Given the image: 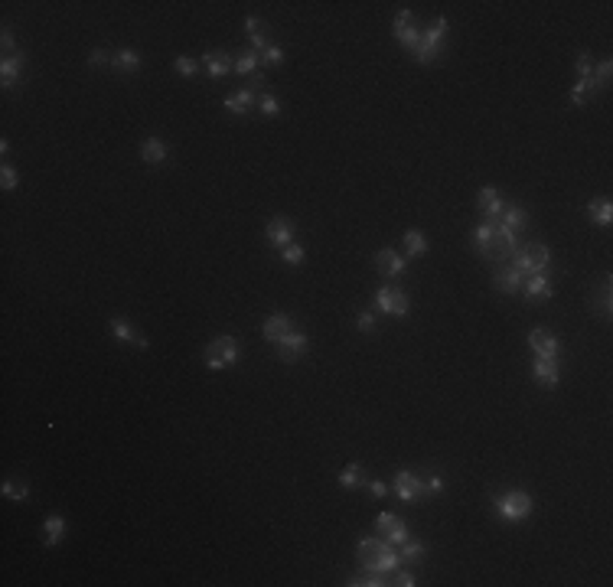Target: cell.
Wrapping results in <instances>:
<instances>
[{
    "label": "cell",
    "instance_id": "1",
    "mask_svg": "<svg viewBox=\"0 0 613 587\" xmlns=\"http://www.w3.org/2000/svg\"><path fill=\"white\" fill-rule=\"evenodd\" d=\"M356 555H359V564H362V568H369V571L391 574V571H398V568H401L398 549H395L391 541H385L382 535H378V539H359V545H356Z\"/></svg>",
    "mask_w": 613,
    "mask_h": 587
},
{
    "label": "cell",
    "instance_id": "2",
    "mask_svg": "<svg viewBox=\"0 0 613 587\" xmlns=\"http://www.w3.org/2000/svg\"><path fill=\"white\" fill-rule=\"evenodd\" d=\"M509 264L519 271L522 278L542 274V271H548V264H552V248L545 245V241H522L519 251L512 255V261Z\"/></svg>",
    "mask_w": 613,
    "mask_h": 587
},
{
    "label": "cell",
    "instance_id": "3",
    "mask_svg": "<svg viewBox=\"0 0 613 587\" xmlns=\"http://www.w3.org/2000/svg\"><path fill=\"white\" fill-rule=\"evenodd\" d=\"M490 502H493V509H496V516L503 519V522H525V519L532 516V509H535V502H532V496L525 493V489L496 493Z\"/></svg>",
    "mask_w": 613,
    "mask_h": 587
},
{
    "label": "cell",
    "instance_id": "4",
    "mask_svg": "<svg viewBox=\"0 0 613 587\" xmlns=\"http://www.w3.org/2000/svg\"><path fill=\"white\" fill-rule=\"evenodd\" d=\"M444 36H447V16H437L434 24L421 33V43L411 49V56L421 62V66L437 62L441 59V53H444Z\"/></svg>",
    "mask_w": 613,
    "mask_h": 587
},
{
    "label": "cell",
    "instance_id": "5",
    "mask_svg": "<svg viewBox=\"0 0 613 587\" xmlns=\"http://www.w3.org/2000/svg\"><path fill=\"white\" fill-rule=\"evenodd\" d=\"M242 355V346H238L235 336H215L212 343L206 346V369L219 372V369H232Z\"/></svg>",
    "mask_w": 613,
    "mask_h": 587
},
{
    "label": "cell",
    "instance_id": "6",
    "mask_svg": "<svg viewBox=\"0 0 613 587\" xmlns=\"http://www.w3.org/2000/svg\"><path fill=\"white\" fill-rule=\"evenodd\" d=\"M376 310L378 313H385V317H408V310H411V301H408L405 287L398 284H382L376 291Z\"/></svg>",
    "mask_w": 613,
    "mask_h": 587
},
{
    "label": "cell",
    "instance_id": "7",
    "mask_svg": "<svg viewBox=\"0 0 613 587\" xmlns=\"http://www.w3.org/2000/svg\"><path fill=\"white\" fill-rule=\"evenodd\" d=\"M395 493H398V499L408 502V506H414V502H424V499H428L424 477H421V473L405 470V467H401V470L395 473Z\"/></svg>",
    "mask_w": 613,
    "mask_h": 587
},
{
    "label": "cell",
    "instance_id": "8",
    "mask_svg": "<svg viewBox=\"0 0 613 587\" xmlns=\"http://www.w3.org/2000/svg\"><path fill=\"white\" fill-rule=\"evenodd\" d=\"M306 353H310V336H306V333L291 330L287 336H281V340L274 343V355L281 363H297V359H304Z\"/></svg>",
    "mask_w": 613,
    "mask_h": 587
},
{
    "label": "cell",
    "instance_id": "9",
    "mask_svg": "<svg viewBox=\"0 0 613 587\" xmlns=\"http://www.w3.org/2000/svg\"><path fill=\"white\" fill-rule=\"evenodd\" d=\"M587 310L594 313V317H600V320H610L613 317V278H610V274H604V278H600L597 291H590Z\"/></svg>",
    "mask_w": 613,
    "mask_h": 587
},
{
    "label": "cell",
    "instance_id": "10",
    "mask_svg": "<svg viewBox=\"0 0 613 587\" xmlns=\"http://www.w3.org/2000/svg\"><path fill=\"white\" fill-rule=\"evenodd\" d=\"M522 297L529 303H548L555 297V284H552V274L542 271V274H532V278L522 281Z\"/></svg>",
    "mask_w": 613,
    "mask_h": 587
},
{
    "label": "cell",
    "instance_id": "11",
    "mask_svg": "<svg viewBox=\"0 0 613 587\" xmlns=\"http://www.w3.org/2000/svg\"><path fill=\"white\" fill-rule=\"evenodd\" d=\"M108 330H111V336H115L118 343H130V346L140 349V353H144V349H150V340H147L140 330H134L128 317H111V320H108Z\"/></svg>",
    "mask_w": 613,
    "mask_h": 587
},
{
    "label": "cell",
    "instance_id": "12",
    "mask_svg": "<svg viewBox=\"0 0 613 587\" xmlns=\"http://www.w3.org/2000/svg\"><path fill=\"white\" fill-rule=\"evenodd\" d=\"M529 346H532V353H535V359H558L561 355V340L555 333L542 330V326H535V330L529 333Z\"/></svg>",
    "mask_w": 613,
    "mask_h": 587
},
{
    "label": "cell",
    "instance_id": "13",
    "mask_svg": "<svg viewBox=\"0 0 613 587\" xmlns=\"http://www.w3.org/2000/svg\"><path fill=\"white\" fill-rule=\"evenodd\" d=\"M264 235H268L271 248H277V251H284V248L294 241V235H297V229H294L291 219H284V216H274L268 219V225H264Z\"/></svg>",
    "mask_w": 613,
    "mask_h": 587
},
{
    "label": "cell",
    "instance_id": "14",
    "mask_svg": "<svg viewBox=\"0 0 613 587\" xmlns=\"http://www.w3.org/2000/svg\"><path fill=\"white\" fill-rule=\"evenodd\" d=\"M405 268H408V261L395 251V248H382V251H376V271L382 274V278L398 281V278H405Z\"/></svg>",
    "mask_w": 613,
    "mask_h": 587
},
{
    "label": "cell",
    "instance_id": "15",
    "mask_svg": "<svg viewBox=\"0 0 613 587\" xmlns=\"http://www.w3.org/2000/svg\"><path fill=\"white\" fill-rule=\"evenodd\" d=\"M522 281H525V278H522V274L509 261L493 268V287H496L499 294H519L522 291Z\"/></svg>",
    "mask_w": 613,
    "mask_h": 587
},
{
    "label": "cell",
    "instance_id": "16",
    "mask_svg": "<svg viewBox=\"0 0 613 587\" xmlns=\"http://www.w3.org/2000/svg\"><path fill=\"white\" fill-rule=\"evenodd\" d=\"M24 69H26V56L24 53L4 56V62H0V82H4V88H16V85H20Z\"/></svg>",
    "mask_w": 613,
    "mask_h": 587
},
{
    "label": "cell",
    "instance_id": "17",
    "mask_svg": "<svg viewBox=\"0 0 613 587\" xmlns=\"http://www.w3.org/2000/svg\"><path fill=\"white\" fill-rule=\"evenodd\" d=\"M532 379H535V385H542V388H558V382H561L558 359H535V363H532Z\"/></svg>",
    "mask_w": 613,
    "mask_h": 587
},
{
    "label": "cell",
    "instance_id": "18",
    "mask_svg": "<svg viewBox=\"0 0 613 587\" xmlns=\"http://www.w3.org/2000/svg\"><path fill=\"white\" fill-rule=\"evenodd\" d=\"M66 529H69L66 516H62V512H53V516L43 519V535H39V539H43V545H46V549H56V545L66 539Z\"/></svg>",
    "mask_w": 613,
    "mask_h": 587
},
{
    "label": "cell",
    "instance_id": "19",
    "mask_svg": "<svg viewBox=\"0 0 613 587\" xmlns=\"http://www.w3.org/2000/svg\"><path fill=\"white\" fill-rule=\"evenodd\" d=\"M476 209H480L486 219H499V216H503V209H506V202L499 199L496 186H483V189H480V196H476Z\"/></svg>",
    "mask_w": 613,
    "mask_h": 587
},
{
    "label": "cell",
    "instance_id": "20",
    "mask_svg": "<svg viewBox=\"0 0 613 587\" xmlns=\"http://www.w3.org/2000/svg\"><path fill=\"white\" fill-rule=\"evenodd\" d=\"M291 330H294V320L287 317L284 310H281V313H271V317L261 323V333H264V340H268V343H277L281 336H287Z\"/></svg>",
    "mask_w": 613,
    "mask_h": 587
},
{
    "label": "cell",
    "instance_id": "21",
    "mask_svg": "<svg viewBox=\"0 0 613 587\" xmlns=\"http://www.w3.org/2000/svg\"><path fill=\"white\" fill-rule=\"evenodd\" d=\"M202 66H206L209 78H222V76H229V72L235 69V59H232L229 53H219V49H212V53L202 56Z\"/></svg>",
    "mask_w": 613,
    "mask_h": 587
},
{
    "label": "cell",
    "instance_id": "22",
    "mask_svg": "<svg viewBox=\"0 0 613 587\" xmlns=\"http://www.w3.org/2000/svg\"><path fill=\"white\" fill-rule=\"evenodd\" d=\"M170 157V147L163 144L160 137H147L144 144H140V160L150 163V167H160V163H167Z\"/></svg>",
    "mask_w": 613,
    "mask_h": 587
},
{
    "label": "cell",
    "instance_id": "23",
    "mask_svg": "<svg viewBox=\"0 0 613 587\" xmlns=\"http://www.w3.org/2000/svg\"><path fill=\"white\" fill-rule=\"evenodd\" d=\"M222 105H225V111H229V115L242 118V115H248V111H254V92L245 85V88H238L235 95H229Z\"/></svg>",
    "mask_w": 613,
    "mask_h": 587
},
{
    "label": "cell",
    "instance_id": "24",
    "mask_svg": "<svg viewBox=\"0 0 613 587\" xmlns=\"http://www.w3.org/2000/svg\"><path fill=\"white\" fill-rule=\"evenodd\" d=\"M499 222L506 225L509 232H515V235H522L525 229H529V212H525V206H506L503 209V216H499Z\"/></svg>",
    "mask_w": 613,
    "mask_h": 587
},
{
    "label": "cell",
    "instance_id": "25",
    "mask_svg": "<svg viewBox=\"0 0 613 587\" xmlns=\"http://www.w3.org/2000/svg\"><path fill=\"white\" fill-rule=\"evenodd\" d=\"M140 53L138 49H118L115 56H111V69H118L121 76H130V72H138L140 69Z\"/></svg>",
    "mask_w": 613,
    "mask_h": 587
},
{
    "label": "cell",
    "instance_id": "26",
    "mask_svg": "<svg viewBox=\"0 0 613 587\" xmlns=\"http://www.w3.org/2000/svg\"><path fill=\"white\" fill-rule=\"evenodd\" d=\"M473 248H476V255L490 258V248H493V219H483V222L473 229Z\"/></svg>",
    "mask_w": 613,
    "mask_h": 587
},
{
    "label": "cell",
    "instance_id": "27",
    "mask_svg": "<svg viewBox=\"0 0 613 587\" xmlns=\"http://www.w3.org/2000/svg\"><path fill=\"white\" fill-rule=\"evenodd\" d=\"M587 219L594 225H610L613 222V202L610 199H590L587 202Z\"/></svg>",
    "mask_w": 613,
    "mask_h": 587
},
{
    "label": "cell",
    "instance_id": "28",
    "mask_svg": "<svg viewBox=\"0 0 613 587\" xmlns=\"http://www.w3.org/2000/svg\"><path fill=\"white\" fill-rule=\"evenodd\" d=\"M238 76H254V72H261V53H254V49H245V53L235 56V69Z\"/></svg>",
    "mask_w": 613,
    "mask_h": 587
},
{
    "label": "cell",
    "instance_id": "29",
    "mask_svg": "<svg viewBox=\"0 0 613 587\" xmlns=\"http://www.w3.org/2000/svg\"><path fill=\"white\" fill-rule=\"evenodd\" d=\"M339 487L343 489H356V487H362V483H366V467L362 464H349V467H343V470H339Z\"/></svg>",
    "mask_w": 613,
    "mask_h": 587
},
{
    "label": "cell",
    "instance_id": "30",
    "mask_svg": "<svg viewBox=\"0 0 613 587\" xmlns=\"http://www.w3.org/2000/svg\"><path fill=\"white\" fill-rule=\"evenodd\" d=\"M405 251L411 258L428 255V235H424L421 229H408V232H405Z\"/></svg>",
    "mask_w": 613,
    "mask_h": 587
},
{
    "label": "cell",
    "instance_id": "31",
    "mask_svg": "<svg viewBox=\"0 0 613 587\" xmlns=\"http://www.w3.org/2000/svg\"><path fill=\"white\" fill-rule=\"evenodd\" d=\"M349 587H385L388 581H385L382 571H369V568H362L359 574H353V578L346 581Z\"/></svg>",
    "mask_w": 613,
    "mask_h": 587
},
{
    "label": "cell",
    "instance_id": "32",
    "mask_svg": "<svg viewBox=\"0 0 613 587\" xmlns=\"http://www.w3.org/2000/svg\"><path fill=\"white\" fill-rule=\"evenodd\" d=\"M0 496H4V499H14V502H24L26 496H30V483H26V479H20V483H16V479H4Z\"/></svg>",
    "mask_w": 613,
    "mask_h": 587
},
{
    "label": "cell",
    "instance_id": "33",
    "mask_svg": "<svg viewBox=\"0 0 613 587\" xmlns=\"http://www.w3.org/2000/svg\"><path fill=\"white\" fill-rule=\"evenodd\" d=\"M391 33H395V39H398V43L408 49V53H411V49L421 43V30H418L414 24H408V26H391Z\"/></svg>",
    "mask_w": 613,
    "mask_h": 587
},
{
    "label": "cell",
    "instance_id": "34",
    "mask_svg": "<svg viewBox=\"0 0 613 587\" xmlns=\"http://www.w3.org/2000/svg\"><path fill=\"white\" fill-rule=\"evenodd\" d=\"M424 551H428V545H424V541H418V539H408V541H401V545H398L401 564H405V561H421Z\"/></svg>",
    "mask_w": 613,
    "mask_h": 587
},
{
    "label": "cell",
    "instance_id": "35",
    "mask_svg": "<svg viewBox=\"0 0 613 587\" xmlns=\"http://www.w3.org/2000/svg\"><path fill=\"white\" fill-rule=\"evenodd\" d=\"M173 69H177L183 78H192L196 72L202 69V62H200V59H192V56H177V59H173Z\"/></svg>",
    "mask_w": 613,
    "mask_h": 587
},
{
    "label": "cell",
    "instance_id": "36",
    "mask_svg": "<svg viewBox=\"0 0 613 587\" xmlns=\"http://www.w3.org/2000/svg\"><path fill=\"white\" fill-rule=\"evenodd\" d=\"M610 76H613V62L610 59H600L597 66H594V72H590V78H594V85L597 88L610 85Z\"/></svg>",
    "mask_w": 613,
    "mask_h": 587
},
{
    "label": "cell",
    "instance_id": "37",
    "mask_svg": "<svg viewBox=\"0 0 613 587\" xmlns=\"http://www.w3.org/2000/svg\"><path fill=\"white\" fill-rule=\"evenodd\" d=\"M258 111H261L264 118H277V115H281V101H277L271 92H261V98H258Z\"/></svg>",
    "mask_w": 613,
    "mask_h": 587
},
{
    "label": "cell",
    "instance_id": "38",
    "mask_svg": "<svg viewBox=\"0 0 613 587\" xmlns=\"http://www.w3.org/2000/svg\"><path fill=\"white\" fill-rule=\"evenodd\" d=\"M0 186H4L7 193H14L16 186H20V173H16L10 163H4V170H0Z\"/></svg>",
    "mask_w": 613,
    "mask_h": 587
},
{
    "label": "cell",
    "instance_id": "39",
    "mask_svg": "<svg viewBox=\"0 0 613 587\" xmlns=\"http://www.w3.org/2000/svg\"><path fill=\"white\" fill-rule=\"evenodd\" d=\"M398 522H401V516H395V512H378V516H376V529H378V535L391 532V529L398 526Z\"/></svg>",
    "mask_w": 613,
    "mask_h": 587
},
{
    "label": "cell",
    "instance_id": "40",
    "mask_svg": "<svg viewBox=\"0 0 613 587\" xmlns=\"http://www.w3.org/2000/svg\"><path fill=\"white\" fill-rule=\"evenodd\" d=\"M382 539H385V541H391L395 549H398L401 541H408V539H411V532H408V526H405V519H401V522H398V526H395V529H391V532H385Z\"/></svg>",
    "mask_w": 613,
    "mask_h": 587
},
{
    "label": "cell",
    "instance_id": "41",
    "mask_svg": "<svg viewBox=\"0 0 613 587\" xmlns=\"http://www.w3.org/2000/svg\"><path fill=\"white\" fill-rule=\"evenodd\" d=\"M281 258H284V261H287V264H300V261H304V258H306V251H304V245H297V241H291V245H287V248H284V251H281Z\"/></svg>",
    "mask_w": 613,
    "mask_h": 587
},
{
    "label": "cell",
    "instance_id": "42",
    "mask_svg": "<svg viewBox=\"0 0 613 587\" xmlns=\"http://www.w3.org/2000/svg\"><path fill=\"white\" fill-rule=\"evenodd\" d=\"M261 66H284V49L271 43V46L261 53Z\"/></svg>",
    "mask_w": 613,
    "mask_h": 587
},
{
    "label": "cell",
    "instance_id": "43",
    "mask_svg": "<svg viewBox=\"0 0 613 587\" xmlns=\"http://www.w3.org/2000/svg\"><path fill=\"white\" fill-rule=\"evenodd\" d=\"M356 330H359V333H372V330H376V313H372V310H362V313H356Z\"/></svg>",
    "mask_w": 613,
    "mask_h": 587
},
{
    "label": "cell",
    "instance_id": "44",
    "mask_svg": "<svg viewBox=\"0 0 613 587\" xmlns=\"http://www.w3.org/2000/svg\"><path fill=\"white\" fill-rule=\"evenodd\" d=\"M424 489H428V496H441L444 493V477L441 473H428L424 477Z\"/></svg>",
    "mask_w": 613,
    "mask_h": 587
},
{
    "label": "cell",
    "instance_id": "45",
    "mask_svg": "<svg viewBox=\"0 0 613 587\" xmlns=\"http://www.w3.org/2000/svg\"><path fill=\"white\" fill-rule=\"evenodd\" d=\"M88 66H92V69L111 66V53H108V49H92V53H88Z\"/></svg>",
    "mask_w": 613,
    "mask_h": 587
},
{
    "label": "cell",
    "instance_id": "46",
    "mask_svg": "<svg viewBox=\"0 0 613 587\" xmlns=\"http://www.w3.org/2000/svg\"><path fill=\"white\" fill-rule=\"evenodd\" d=\"M395 574V581H388V584H398V587H414L418 584V578H414L411 571H391Z\"/></svg>",
    "mask_w": 613,
    "mask_h": 587
},
{
    "label": "cell",
    "instance_id": "47",
    "mask_svg": "<svg viewBox=\"0 0 613 587\" xmlns=\"http://www.w3.org/2000/svg\"><path fill=\"white\" fill-rule=\"evenodd\" d=\"M0 46H4V56H14V33H10V26H4V36H0Z\"/></svg>",
    "mask_w": 613,
    "mask_h": 587
},
{
    "label": "cell",
    "instance_id": "48",
    "mask_svg": "<svg viewBox=\"0 0 613 587\" xmlns=\"http://www.w3.org/2000/svg\"><path fill=\"white\" fill-rule=\"evenodd\" d=\"M369 493L376 496V499H385V496H388V487H385L382 479H372V483H369Z\"/></svg>",
    "mask_w": 613,
    "mask_h": 587
},
{
    "label": "cell",
    "instance_id": "49",
    "mask_svg": "<svg viewBox=\"0 0 613 587\" xmlns=\"http://www.w3.org/2000/svg\"><path fill=\"white\" fill-rule=\"evenodd\" d=\"M245 30H248V36H252V33H264V24H261L258 16H248V20H245Z\"/></svg>",
    "mask_w": 613,
    "mask_h": 587
}]
</instances>
